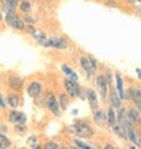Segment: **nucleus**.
Wrapping results in <instances>:
<instances>
[{"label": "nucleus", "instance_id": "nucleus-42", "mask_svg": "<svg viewBox=\"0 0 141 149\" xmlns=\"http://www.w3.org/2000/svg\"><path fill=\"white\" fill-rule=\"evenodd\" d=\"M18 1H24V0H16V3H18Z\"/></svg>", "mask_w": 141, "mask_h": 149}, {"label": "nucleus", "instance_id": "nucleus-41", "mask_svg": "<svg viewBox=\"0 0 141 149\" xmlns=\"http://www.w3.org/2000/svg\"><path fill=\"white\" fill-rule=\"evenodd\" d=\"M1 18H3V16H1V12H0V20H1Z\"/></svg>", "mask_w": 141, "mask_h": 149}, {"label": "nucleus", "instance_id": "nucleus-12", "mask_svg": "<svg viewBox=\"0 0 141 149\" xmlns=\"http://www.w3.org/2000/svg\"><path fill=\"white\" fill-rule=\"evenodd\" d=\"M129 95L132 100L134 102V104H141V90L137 88V87H130L129 88Z\"/></svg>", "mask_w": 141, "mask_h": 149}, {"label": "nucleus", "instance_id": "nucleus-10", "mask_svg": "<svg viewBox=\"0 0 141 149\" xmlns=\"http://www.w3.org/2000/svg\"><path fill=\"white\" fill-rule=\"evenodd\" d=\"M8 84H10L12 90H20L23 87V80H22V77L16 76V74H10L8 76Z\"/></svg>", "mask_w": 141, "mask_h": 149}, {"label": "nucleus", "instance_id": "nucleus-45", "mask_svg": "<svg viewBox=\"0 0 141 149\" xmlns=\"http://www.w3.org/2000/svg\"><path fill=\"white\" fill-rule=\"evenodd\" d=\"M0 149H7V148H0Z\"/></svg>", "mask_w": 141, "mask_h": 149}, {"label": "nucleus", "instance_id": "nucleus-21", "mask_svg": "<svg viewBox=\"0 0 141 149\" xmlns=\"http://www.w3.org/2000/svg\"><path fill=\"white\" fill-rule=\"evenodd\" d=\"M68 96H69V95H67V94L60 95V107H61V110H67L68 102H69V98H68Z\"/></svg>", "mask_w": 141, "mask_h": 149}, {"label": "nucleus", "instance_id": "nucleus-5", "mask_svg": "<svg viewBox=\"0 0 141 149\" xmlns=\"http://www.w3.org/2000/svg\"><path fill=\"white\" fill-rule=\"evenodd\" d=\"M45 47H56V49H67L68 43L65 39L63 38H52V39H46L42 43Z\"/></svg>", "mask_w": 141, "mask_h": 149}, {"label": "nucleus", "instance_id": "nucleus-17", "mask_svg": "<svg viewBox=\"0 0 141 149\" xmlns=\"http://www.w3.org/2000/svg\"><path fill=\"white\" fill-rule=\"evenodd\" d=\"M106 119H107V123H109L111 127H113L115 123H117V114L114 113V109L111 107V109H109V111H107V114H106Z\"/></svg>", "mask_w": 141, "mask_h": 149}, {"label": "nucleus", "instance_id": "nucleus-7", "mask_svg": "<svg viewBox=\"0 0 141 149\" xmlns=\"http://www.w3.org/2000/svg\"><path fill=\"white\" fill-rule=\"evenodd\" d=\"M41 92H42V86H41V83H38V81L31 83V84L27 87V94L30 98H38L39 95H41Z\"/></svg>", "mask_w": 141, "mask_h": 149}, {"label": "nucleus", "instance_id": "nucleus-1", "mask_svg": "<svg viewBox=\"0 0 141 149\" xmlns=\"http://www.w3.org/2000/svg\"><path fill=\"white\" fill-rule=\"evenodd\" d=\"M72 133L77 134L79 137H82V138H88L91 136H94V130L88 126L87 122H77L72 127Z\"/></svg>", "mask_w": 141, "mask_h": 149}, {"label": "nucleus", "instance_id": "nucleus-44", "mask_svg": "<svg viewBox=\"0 0 141 149\" xmlns=\"http://www.w3.org/2000/svg\"><path fill=\"white\" fill-rule=\"evenodd\" d=\"M138 136H140V138H141V132H140V134H138Z\"/></svg>", "mask_w": 141, "mask_h": 149}, {"label": "nucleus", "instance_id": "nucleus-27", "mask_svg": "<svg viewBox=\"0 0 141 149\" xmlns=\"http://www.w3.org/2000/svg\"><path fill=\"white\" fill-rule=\"evenodd\" d=\"M75 144H76V146H77L79 149H94L92 146L87 145V144H84V142L80 141V140H76V141H75Z\"/></svg>", "mask_w": 141, "mask_h": 149}, {"label": "nucleus", "instance_id": "nucleus-20", "mask_svg": "<svg viewBox=\"0 0 141 149\" xmlns=\"http://www.w3.org/2000/svg\"><path fill=\"white\" fill-rule=\"evenodd\" d=\"M3 6L6 11H15L16 8V0H3Z\"/></svg>", "mask_w": 141, "mask_h": 149}, {"label": "nucleus", "instance_id": "nucleus-14", "mask_svg": "<svg viewBox=\"0 0 141 149\" xmlns=\"http://www.w3.org/2000/svg\"><path fill=\"white\" fill-rule=\"evenodd\" d=\"M113 132L117 134L118 137H121L122 140H128V133H126V129L124 127V125L121 123H115L113 126Z\"/></svg>", "mask_w": 141, "mask_h": 149}, {"label": "nucleus", "instance_id": "nucleus-47", "mask_svg": "<svg viewBox=\"0 0 141 149\" xmlns=\"http://www.w3.org/2000/svg\"><path fill=\"white\" fill-rule=\"evenodd\" d=\"M136 1H141V0H136Z\"/></svg>", "mask_w": 141, "mask_h": 149}, {"label": "nucleus", "instance_id": "nucleus-33", "mask_svg": "<svg viewBox=\"0 0 141 149\" xmlns=\"http://www.w3.org/2000/svg\"><path fill=\"white\" fill-rule=\"evenodd\" d=\"M88 58H90V63H91V67H92V69H96V67H98V65H96V60L94 58V57H88Z\"/></svg>", "mask_w": 141, "mask_h": 149}, {"label": "nucleus", "instance_id": "nucleus-2", "mask_svg": "<svg viewBox=\"0 0 141 149\" xmlns=\"http://www.w3.org/2000/svg\"><path fill=\"white\" fill-rule=\"evenodd\" d=\"M64 86H65V90H67L68 95L70 98H77L80 95V87H79V84L76 81L70 80V79H65Z\"/></svg>", "mask_w": 141, "mask_h": 149}, {"label": "nucleus", "instance_id": "nucleus-43", "mask_svg": "<svg viewBox=\"0 0 141 149\" xmlns=\"http://www.w3.org/2000/svg\"><path fill=\"white\" fill-rule=\"evenodd\" d=\"M1 3H3V0H0V4H1Z\"/></svg>", "mask_w": 141, "mask_h": 149}, {"label": "nucleus", "instance_id": "nucleus-8", "mask_svg": "<svg viewBox=\"0 0 141 149\" xmlns=\"http://www.w3.org/2000/svg\"><path fill=\"white\" fill-rule=\"evenodd\" d=\"M86 96H87V99H88V103H90V106H91V110L92 111L99 110V103H98V98H96L95 91L87 90L86 91Z\"/></svg>", "mask_w": 141, "mask_h": 149}, {"label": "nucleus", "instance_id": "nucleus-31", "mask_svg": "<svg viewBox=\"0 0 141 149\" xmlns=\"http://www.w3.org/2000/svg\"><path fill=\"white\" fill-rule=\"evenodd\" d=\"M23 20H24V22H26L27 24H34V23H35V18H34V16H30L29 14H27V16H24Z\"/></svg>", "mask_w": 141, "mask_h": 149}, {"label": "nucleus", "instance_id": "nucleus-22", "mask_svg": "<svg viewBox=\"0 0 141 149\" xmlns=\"http://www.w3.org/2000/svg\"><path fill=\"white\" fill-rule=\"evenodd\" d=\"M63 72H64V73H67L68 76H69L70 80H73V81H77V74L75 73V72L72 71L70 68H68L67 65H63Z\"/></svg>", "mask_w": 141, "mask_h": 149}, {"label": "nucleus", "instance_id": "nucleus-28", "mask_svg": "<svg viewBox=\"0 0 141 149\" xmlns=\"http://www.w3.org/2000/svg\"><path fill=\"white\" fill-rule=\"evenodd\" d=\"M43 149H61L56 142L53 141H47L46 144H45V146H43Z\"/></svg>", "mask_w": 141, "mask_h": 149}, {"label": "nucleus", "instance_id": "nucleus-37", "mask_svg": "<svg viewBox=\"0 0 141 149\" xmlns=\"http://www.w3.org/2000/svg\"><path fill=\"white\" fill-rule=\"evenodd\" d=\"M33 149H43V148H42V146H39V145H37V146H34Z\"/></svg>", "mask_w": 141, "mask_h": 149}, {"label": "nucleus", "instance_id": "nucleus-18", "mask_svg": "<svg viewBox=\"0 0 141 149\" xmlns=\"http://www.w3.org/2000/svg\"><path fill=\"white\" fill-rule=\"evenodd\" d=\"M8 104H10L12 109H18L20 104V96L16 94H11L8 96Z\"/></svg>", "mask_w": 141, "mask_h": 149}, {"label": "nucleus", "instance_id": "nucleus-48", "mask_svg": "<svg viewBox=\"0 0 141 149\" xmlns=\"http://www.w3.org/2000/svg\"><path fill=\"white\" fill-rule=\"evenodd\" d=\"M0 127H1V126H0Z\"/></svg>", "mask_w": 141, "mask_h": 149}, {"label": "nucleus", "instance_id": "nucleus-24", "mask_svg": "<svg viewBox=\"0 0 141 149\" xmlns=\"http://www.w3.org/2000/svg\"><path fill=\"white\" fill-rule=\"evenodd\" d=\"M26 22H24L23 19H20L19 16L16 18V20L14 22V24H12V27L14 29H19V30H24V27H26Z\"/></svg>", "mask_w": 141, "mask_h": 149}, {"label": "nucleus", "instance_id": "nucleus-9", "mask_svg": "<svg viewBox=\"0 0 141 149\" xmlns=\"http://www.w3.org/2000/svg\"><path fill=\"white\" fill-rule=\"evenodd\" d=\"M109 100H110V104L113 109H119L121 107V100L122 99L119 98V95L117 94V90L115 88H111L109 92Z\"/></svg>", "mask_w": 141, "mask_h": 149}, {"label": "nucleus", "instance_id": "nucleus-34", "mask_svg": "<svg viewBox=\"0 0 141 149\" xmlns=\"http://www.w3.org/2000/svg\"><path fill=\"white\" fill-rule=\"evenodd\" d=\"M6 106H7V104H6V102H4V99L1 98V95H0V107H3V109H4Z\"/></svg>", "mask_w": 141, "mask_h": 149}, {"label": "nucleus", "instance_id": "nucleus-35", "mask_svg": "<svg viewBox=\"0 0 141 149\" xmlns=\"http://www.w3.org/2000/svg\"><path fill=\"white\" fill-rule=\"evenodd\" d=\"M136 72L138 73V77L141 79V69H140V68H137V69H136Z\"/></svg>", "mask_w": 141, "mask_h": 149}, {"label": "nucleus", "instance_id": "nucleus-38", "mask_svg": "<svg viewBox=\"0 0 141 149\" xmlns=\"http://www.w3.org/2000/svg\"><path fill=\"white\" fill-rule=\"evenodd\" d=\"M128 1H129V3H134V1H136V0H128Z\"/></svg>", "mask_w": 141, "mask_h": 149}, {"label": "nucleus", "instance_id": "nucleus-19", "mask_svg": "<svg viewBox=\"0 0 141 149\" xmlns=\"http://www.w3.org/2000/svg\"><path fill=\"white\" fill-rule=\"evenodd\" d=\"M16 18H18V15H16L15 11H8L7 14H6V23L12 27V24H14V22L16 20Z\"/></svg>", "mask_w": 141, "mask_h": 149}, {"label": "nucleus", "instance_id": "nucleus-13", "mask_svg": "<svg viewBox=\"0 0 141 149\" xmlns=\"http://www.w3.org/2000/svg\"><path fill=\"white\" fill-rule=\"evenodd\" d=\"M92 118H94L95 125H98V126H103V125H105V122L107 121V119H106V114L103 113V110L94 111V115H92Z\"/></svg>", "mask_w": 141, "mask_h": 149}, {"label": "nucleus", "instance_id": "nucleus-29", "mask_svg": "<svg viewBox=\"0 0 141 149\" xmlns=\"http://www.w3.org/2000/svg\"><path fill=\"white\" fill-rule=\"evenodd\" d=\"M26 126L24 125H15V133L18 134H24L26 133Z\"/></svg>", "mask_w": 141, "mask_h": 149}, {"label": "nucleus", "instance_id": "nucleus-40", "mask_svg": "<svg viewBox=\"0 0 141 149\" xmlns=\"http://www.w3.org/2000/svg\"><path fill=\"white\" fill-rule=\"evenodd\" d=\"M61 149H69V148H65V146H61Z\"/></svg>", "mask_w": 141, "mask_h": 149}, {"label": "nucleus", "instance_id": "nucleus-4", "mask_svg": "<svg viewBox=\"0 0 141 149\" xmlns=\"http://www.w3.org/2000/svg\"><path fill=\"white\" fill-rule=\"evenodd\" d=\"M46 104H47V107H49V110L54 114L56 117H60V115H61V111H60L61 107H60L59 102H57V99L54 98V95L53 94H47L46 95Z\"/></svg>", "mask_w": 141, "mask_h": 149}, {"label": "nucleus", "instance_id": "nucleus-39", "mask_svg": "<svg viewBox=\"0 0 141 149\" xmlns=\"http://www.w3.org/2000/svg\"><path fill=\"white\" fill-rule=\"evenodd\" d=\"M69 149H79V148H77V146H76V148H75V146H70Z\"/></svg>", "mask_w": 141, "mask_h": 149}, {"label": "nucleus", "instance_id": "nucleus-26", "mask_svg": "<svg viewBox=\"0 0 141 149\" xmlns=\"http://www.w3.org/2000/svg\"><path fill=\"white\" fill-rule=\"evenodd\" d=\"M10 145H11L10 138L3 136V134H0V148H8Z\"/></svg>", "mask_w": 141, "mask_h": 149}, {"label": "nucleus", "instance_id": "nucleus-15", "mask_svg": "<svg viewBox=\"0 0 141 149\" xmlns=\"http://www.w3.org/2000/svg\"><path fill=\"white\" fill-rule=\"evenodd\" d=\"M80 65H82V68L84 69V71H87L88 77H91V74H92L94 69H92V67H91L90 58H87V57H82V58H80Z\"/></svg>", "mask_w": 141, "mask_h": 149}, {"label": "nucleus", "instance_id": "nucleus-6", "mask_svg": "<svg viewBox=\"0 0 141 149\" xmlns=\"http://www.w3.org/2000/svg\"><path fill=\"white\" fill-rule=\"evenodd\" d=\"M8 119H10V122L14 123V125H24L27 118H26V115H24L23 113H20V111H18V110H14L10 113Z\"/></svg>", "mask_w": 141, "mask_h": 149}, {"label": "nucleus", "instance_id": "nucleus-23", "mask_svg": "<svg viewBox=\"0 0 141 149\" xmlns=\"http://www.w3.org/2000/svg\"><path fill=\"white\" fill-rule=\"evenodd\" d=\"M19 10H20V12H23V14H29V12H30V10H31V4L29 3L27 0H24V1H22V3H20Z\"/></svg>", "mask_w": 141, "mask_h": 149}, {"label": "nucleus", "instance_id": "nucleus-30", "mask_svg": "<svg viewBox=\"0 0 141 149\" xmlns=\"http://www.w3.org/2000/svg\"><path fill=\"white\" fill-rule=\"evenodd\" d=\"M24 31L27 33V34H31V36H34V33L37 31V30L33 27V24H27V26L24 27Z\"/></svg>", "mask_w": 141, "mask_h": 149}, {"label": "nucleus", "instance_id": "nucleus-3", "mask_svg": "<svg viewBox=\"0 0 141 149\" xmlns=\"http://www.w3.org/2000/svg\"><path fill=\"white\" fill-rule=\"evenodd\" d=\"M107 80H106V76L103 74H98L96 76V88H98V92H99V96L101 99H105L107 98Z\"/></svg>", "mask_w": 141, "mask_h": 149}, {"label": "nucleus", "instance_id": "nucleus-16", "mask_svg": "<svg viewBox=\"0 0 141 149\" xmlns=\"http://www.w3.org/2000/svg\"><path fill=\"white\" fill-rule=\"evenodd\" d=\"M115 81H117V91L119 94V98L124 100L125 99V91H124V83H122V77L121 74H115Z\"/></svg>", "mask_w": 141, "mask_h": 149}, {"label": "nucleus", "instance_id": "nucleus-11", "mask_svg": "<svg viewBox=\"0 0 141 149\" xmlns=\"http://www.w3.org/2000/svg\"><path fill=\"white\" fill-rule=\"evenodd\" d=\"M128 119H129L133 125H140L141 123V119H140V111L137 109H129L128 110Z\"/></svg>", "mask_w": 141, "mask_h": 149}, {"label": "nucleus", "instance_id": "nucleus-36", "mask_svg": "<svg viewBox=\"0 0 141 149\" xmlns=\"http://www.w3.org/2000/svg\"><path fill=\"white\" fill-rule=\"evenodd\" d=\"M105 149H115V148H114L113 145H106V146H105Z\"/></svg>", "mask_w": 141, "mask_h": 149}, {"label": "nucleus", "instance_id": "nucleus-25", "mask_svg": "<svg viewBox=\"0 0 141 149\" xmlns=\"http://www.w3.org/2000/svg\"><path fill=\"white\" fill-rule=\"evenodd\" d=\"M34 38H35V41H38V43H41V45L46 41V36H45V33L43 31H35L34 33Z\"/></svg>", "mask_w": 141, "mask_h": 149}, {"label": "nucleus", "instance_id": "nucleus-46", "mask_svg": "<svg viewBox=\"0 0 141 149\" xmlns=\"http://www.w3.org/2000/svg\"><path fill=\"white\" fill-rule=\"evenodd\" d=\"M19 149H26V148H19Z\"/></svg>", "mask_w": 141, "mask_h": 149}, {"label": "nucleus", "instance_id": "nucleus-32", "mask_svg": "<svg viewBox=\"0 0 141 149\" xmlns=\"http://www.w3.org/2000/svg\"><path fill=\"white\" fill-rule=\"evenodd\" d=\"M29 145H31L33 148L37 146V137H35V136H31V137L29 138Z\"/></svg>", "mask_w": 141, "mask_h": 149}]
</instances>
